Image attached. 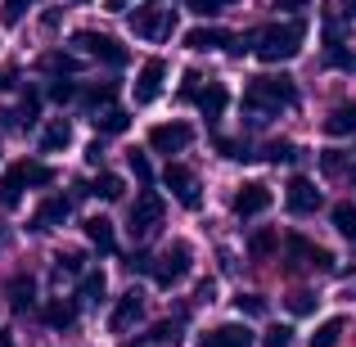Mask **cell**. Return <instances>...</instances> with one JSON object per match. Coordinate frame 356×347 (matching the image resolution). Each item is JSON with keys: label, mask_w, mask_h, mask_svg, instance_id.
<instances>
[{"label": "cell", "mask_w": 356, "mask_h": 347, "mask_svg": "<svg viewBox=\"0 0 356 347\" xmlns=\"http://www.w3.org/2000/svg\"><path fill=\"white\" fill-rule=\"evenodd\" d=\"M293 104H298V86L284 72H266V77H252L243 86V113H248L252 127L270 122L280 108H293Z\"/></svg>", "instance_id": "cell-1"}, {"label": "cell", "mask_w": 356, "mask_h": 347, "mask_svg": "<svg viewBox=\"0 0 356 347\" xmlns=\"http://www.w3.org/2000/svg\"><path fill=\"white\" fill-rule=\"evenodd\" d=\"M302 41H307V23L302 18H289V23H266L252 32V54L261 63H289L302 54Z\"/></svg>", "instance_id": "cell-2"}, {"label": "cell", "mask_w": 356, "mask_h": 347, "mask_svg": "<svg viewBox=\"0 0 356 347\" xmlns=\"http://www.w3.org/2000/svg\"><path fill=\"white\" fill-rule=\"evenodd\" d=\"M50 181H54V172L45 163H14L0 176V208H18L23 190H45Z\"/></svg>", "instance_id": "cell-3"}, {"label": "cell", "mask_w": 356, "mask_h": 347, "mask_svg": "<svg viewBox=\"0 0 356 347\" xmlns=\"http://www.w3.org/2000/svg\"><path fill=\"white\" fill-rule=\"evenodd\" d=\"M172 27H176L172 0H149V5H140L136 14H131V32H136L140 41H167Z\"/></svg>", "instance_id": "cell-4"}, {"label": "cell", "mask_w": 356, "mask_h": 347, "mask_svg": "<svg viewBox=\"0 0 356 347\" xmlns=\"http://www.w3.org/2000/svg\"><path fill=\"white\" fill-rule=\"evenodd\" d=\"M190 261H194L190 243H167V252L154 261V284H158V289H172V284H181V280L190 275Z\"/></svg>", "instance_id": "cell-5"}, {"label": "cell", "mask_w": 356, "mask_h": 347, "mask_svg": "<svg viewBox=\"0 0 356 347\" xmlns=\"http://www.w3.org/2000/svg\"><path fill=\"white\" fill-rule=\"evenodd\" d=\"M158 226H163V199H158L154 190H145L136 199V208H131V217H127V230H131V239H149Z\"/></svg>", "instance_id": "cell-6"}, {"label": "cell", "mask_w": 356, "mask_h": 347, "mask_svg": "<svg viewBox=\"0 0 356 347\" xmlns=\"http://www.w3.org/2000/svg\"><path fill=\"white\" fill-rule=\"evenodd\" d=\"M163 185H167V190L176 194V203H181V208H190V212H194V208L203 203L199 176H194V172H190L185 163H167V172H163Z\"/></svg>", "instance_id": "cell-7"}, {"label": "cell", "mask_w": 356, "mask_h": 347, "mask_svg": "<svg viewBox=\"0 0 356 347\" xmlns=\"http://www.w3.org/2000/svg\"><path fill=\"white\" fill-rule=\"evenodd\" d=\"M72 45H77L81 54H90V59H99V63H113V68L127 63V45H118L113 36H104V32H77Z\"/></svg>", "instance_id": "cell-8"}, {"label": "cell", "mask_w": 356, "mask_h": 347, "mask_svg": "<svg viewBox=\"0 0 356 347\" xmlns=\"http://www.w3.org/2000/svg\"><path fill=\"white\" fill-rule=\"evenodd\" d=\"M190 140H194L190 122H158L149 131V149L154 154H181V149H190Z\"/></svg>", "instance_id": "cell-9"}, {"label": "cell", "mask_w": 356, "mask_h": 347, "mask_svg": "<svg viewBox=\"0 0 356 347\" xmlns=\"http://www.w3.org/2000/svg\"><path fill=\"white\" fill-rule=\"evenodd\" d=\"M289 257H293V271L307 266V271H334V252L330 248H316L312 239H302V234H289Z\"/></svg>", "instance_id": "cell-10"}, {"label": "cell", "mask_w": 356, "mask_h": 347, "mask_svg": "<svg viewBox=\"0 0 356 347\" xmlns=\"http://www.w3.org/2000/svg\"><path fill=\"white\" fill-rule=\"evenodd\" d=\"M270 199H275V194H270V185H261V181H248V185H239L235 190V199H230V208H235V217H261V212L270 208Z\"/></svg>", "instance_id": "cell-11"}, {"label": "cell", "mask_w": 356, "mask_h": 347, "mask_svg": "<svg viewBox=\"0 0 356 347\" xmlns=\"http://www.w3.org/2000/svg\"><path fill=\"white\" fill-rule=\"evenodd\" d=\"M163 81H167V63L145 59V68L136 72V104H154V99L163 95Z\"/></svg>", "instance_id": "cell-12"}, {"label": "cell", "mask_w": 356, "mask_h": 347, "mask_svg": "<svg viewBox=\"0 0 356 347\" xmlns=\"http://www.w3.org/2000/svg\"><path fill=\"white\" fill-rule=\"evenodd\" d=\"M239 36L226 32V27H194V32H185V45L199 54H212V50H235Z\"/></svg>", "instance_id": "cell-13"}, {"label": "cell", "mask_w": 356, "mask_h": 347, "mask_svg": "<svg viewBox=\"0 0 356 347\" xmlns=\"http://www.w3.org/2000/svg\"><path fill=\"white\" fill-rule=\"evenodd\" d=\"M284 203H289V212L307 217V212L321 208V190H316V181H307V176H293L289 190H284Z\"/></svg>", "instance_id": "cell-14"}, {"label": "cell", "mask_w": 356, "mask_h": 347, "mask_svg": "<svg viewBox=\"0 0 356 347\" xmlns=\"http://www.w3.org/2000/svg\"><path fill=\"white\" fill-rule=\"evenodd\" d=\"M140 316H145V293H140V289H131V293L118 298L113 316H108V330H113V334H127L131 325L140 321Z\"/></svg>", "instance_id": "cell-15"}, {"label": "cell", "mask_w": 356, "mask_h": 347, "mask_svg": "<svg viewBox=\"0 0 356 347\" xmlns=\"http://www.w3.org/2000/svg\"><path fill=\"white\" fill-rule=\"evenodd\" d=\"M199 347H252V330L248 325H217L199 339Z\"/></svg>", "instance_id": "cell-16"}, {"label": "cell", "mask_w": 356, "mask_h": 347, "mask_svg": "<svg viewBox=\"0 0 356 347\" xmlns=\"http://www.w3.org/2000/svg\"><path fill=\"white\" fill-rule=\"evenodd\" d=\"M194 104L203 108V118H208V122H217L221 113H226V104H230V90H226V81H208V86H199Z\"/></svg>", "instance_id": "cell-17"}, {"label": "cell", "mask_w": 356, "mask_h": 347, "mask_svg": "<svg viewBox=\"0 0 356 347\" xmlns=\"http://www.w3.org/2000/svg\"><path fill=\"white\" fill-rule=\"evenodd\" d=\"M68 212H72V203L63 199V194H50V199L36 208V217H32V230H54L59 221H68Z\"/></svg>", "instance_id": "cell-18"}, {"label": "cell", "mask_w": 356, "mask_h": 347, "mask_svg": "<svg viewBox=\"0 0 356 347\" xmlns=\"http://www.w3.org/2000/svg\"><path fill=\"white\" fill-rule=\"evenodd\" d=\"M321 167H325V176H334V181H356V158L343 154V149H325Z\"/></svg>", "instance_id": "cell-19"}, {"label": "cell", "mask_w": 356, "mask_h": 347, "mask_svg": "<svg viewBox=\"0 0 356 347\" xmlns=\"http://www.w3.org/2000/svg\"><path fill=\"white\" fill-rule=\"evenodd\" d=\"M72 145V122L68 118H54L50 127L41 131V154H59V149Z\"/></svg>", "instance_id": "cell-20"}, {"label": "cell", "mask_w": 356, "mask_h": 347, "mask_svg": "<svg viewBox=\"0 0 356 347\" xmlns=\"http://www.w3.org/2000/svg\"><path fill=\"white\" fill-rule=\"evenodd\" d=\"M90 122H95L99 136H122V131L131 127V113H127V108H113V104H108V108H95V118H90Z\"/></svg>", "instance_id": "cell-21"}, {"label": "cell", "mask_w": 356, "mask_h": 347, "mask_svg": "<svg viewBox=\"0 0 356 347\" xmlns=\"http://www.w3.org/2000/svg\"><path fill=\"white\" fill-rule=\"evenodd\" d=\"M81 226H86V239L95 243L99 252H113V248H118V239H113V221H108V217H86Z\"/></svg>", "instance_id": "cell-22"}, {"label": "cell", "mask_w": 356, "mask_h": 347, "mask_svg": "<svg viewBox=\"0 0 356 347\" xmlns=\"http://www.w3.org/2000/svg\"><path fill=\"white\" fill-rule=\"evenodd\" d=\"M32 302H36V280L14 275L9 280V307H14V312H32Z\"/></svg>", "instance_id": "cell-23"}, {"label": "cell", "mask_w": 356, "mask_h": 347, "mask_svg": "<svg viewBox=\"0 0 356 347\" xmlns=\"http://www.w3.org/2000/svg\"><path fill=\"white\" fill-rule=\"evenodd\" d=\"M352 131H356V99L339 104L330 118H325V136H352Z\"/></svg>", "instance_id": "cell-24"}, {"label": "cell", "mask_w": 356, "mask_h": 347, "mask_svg": "<svg viewBox=\"0 0 356 347\" xmlns=\"http://www.w3.org/2000/svg\"><path fill=\"white\" fill-rule=\"evenodd\" d=\"M45 321H50L54 330H72V321H77V302H72V298H54V302L45 307Z\"/></svg>", "instance_id": "cell-25"}, {"label": "cell", "mask_w": 356, "mask_h": 347, "mask_svg": "<svg viewBox=\"0 0 356 347\" xmlns=\"http://www.w3.org/2000/svg\"><path fill=\"white\" fill-rule=\"evenodd\" d=\"M212 145H217V154H221V158H230V163H248V158H257V154H252V145H248V140H230V136H217Z\"/></svg>", "instance_id": "cell-26"}, {"label": "cell", "mask_w": 356, "mask_h": 347, "mask_svg": "<svg viewBox=\"0 0 356 347\" xmlns=\"http://www.w3.org/2000/svg\"><path fill=\"white\" fill-rule=\"evenodd\" d=\"M275 243H280V234L270 230V226H261V230L248 239V257H252V261H266L270 252H275Z\"/></svg>", "instance_id": "cell-27"}, {"label": "cell", "mask_w": 356, "mask_h": 347, "mask_svg": "<svg viewBox=\"0 0 356 347\" xmlns=\"http://www.w3.org/2000/svg\"><path fill=\"white\" fill-rule=\"evenodd\" d=\"M122 190H127V185H122V176H113V172H104L95 185H90V194H95V199H104V203H118Z\"/></svg>", "instance_id": "cell-28"}, {"label": "cell", "mask_w": 356, "mask_h": 347, "mask_svg": "<svg viewBox=\"0 0 356 347\" xmlns=\"http://www.w3.org/2000/svg\"><path fill=\"white\" fill-rule=\"evenodd\" d=\"M145 339L158 343V347H176V343H181V321H158L154 330L145 334Z\"/></svg>", "instance_id": "cell-29"}, {"label": "cell", "mask_w": 356, "mask_h": 347, "mask_svg": "<svg viewBox=\"0 0 356 347\" xmlns=\"http://www.w3.org/2000/svg\"><path fill=\"white\" fill-rule=\"evenodd\" d=\"M334 230L343 239H356V208L352 203H334Z\"/></svg>", "instance_id": "cell-30"}, {"label": "cell", "mask_w": 356, "mask_h": 347, "mask_svg": "<svg viewBox=\"0 0 356 347\" xmlns=\"http://www.w3.org/2000/svg\"><path fill=\"white\" fill-rule=\"evenodd\" d=\"M261 158H266V163H293L298 145H293V140H270V145L261 149Z\"/></svg>", "instance_id": "cell-31"}, {"label": "cell", "mask_w": 356, "mask_h": 347, "mask_svg": "<svg viewBox=\"0 0 356 347\" xmlns=\"http://www.w3.org/2000/svg\"><path fill=\"white\" fill-rule=\"evenodd\" d=\"M339 339H343V316H334V321H325L321 330L312 334V347H334Z\"/></svg>", "instance_id": "cell-32"}, {"label": "cell", "mask_w": 356, "mask_h": 347, "mask_svg": "<svg viewBox=\"0 0 356 347\" xmlns=\"http://www.w3.org/2000/svg\"><path fill=\"white\" fill-rule=\"evenodd\" d=\"M81 298L86 302H104V271H86L81 275Z\"/></svg>", "instance_id": "cell-33"}, {"label": "cell", "mask_w": 356, "mask_h": 347, "mask_svg": "<svg viewBox=\"0 0 356 347\" xmlns=\"http://www.w3.org/2000/svg\"><path fill=\"white\" fill-rule=\"evenodd\" d=\"M127 163H131V172H136L140 185H154V167H149L145 149H127Z\"/></svg>", "instance_id": "cell-34"}, {"label": "cell", "mask_w": 356, "mask_h": 347, "mask_svg": "<svg viewBox=\"0 0 356 347\" xmlns=\"http://www.w3.org/2000/svg\"><path fill=\"white\" fill-rule=\"evenodd\" d=\"M113 81H99V86H90V90H81V104L86 108H99V104H108V99H113Z\"/></svg>", "instance_id": "cell-35"}, {"label": "cell", "mask_w": 356, "mask_h": 347, "mask_svg": "<svg viewBox=\"0 0 356 347\" xmlns=\"http://www.w3.org/2000/svg\"><path fill=\"white\" fill-rule=\"evenodd\" d=\"M235 312L239 316H266V298H261V293H239L235 298Z\"/></svg>", "instance_id": "cell-36"}, {"label": "cell", "mask_w": 356, "mask_h": 347, "mask_svg": "<svg viewBox=\"0 0 356 347\" xmlns=\"http://www.w3.org/2000/svg\"><path fill=\"white\" fill-rule=\"evenodd\" d=\"M261 347H293V330H289V325H270V330L261 334Z\"/></svg>", "instance_id": "cell-37"}, {"label": "cell", "mask_w": 356, "mask_h": 347, "mask_svg": "<svg viewBox=\"0 0 356 347\" xmlns=\"http://www.w3.org/2000/svg\"><path fill=\"white\" fill-rule=\"evenodd\" d=\"M77 95H81V86H77V81H68V77H59L50 86V99H54V104H68V99H77Z\"/></svg>", "instance_id": "cell-38"}, {"label": "cell", "mask_w": 356, "mask_h": 347, "mask_svg": "<svg viewBox=\"0 0 356 347\" xmlns=\"http://www.w3.org/2000/svg\"><path fill=\"white\" fill-rule=\"evenodd\" d=\"M289 312H293V316H312L316 312V293H307V289L289 293Z\"/></svg>", "instance_id": "cell-39"}, {"label": "cell", "mask_w": 356, "mask_h": 347, "mask_svg": "<svg viewBox=\"0 0 356 347\" xmlns=\"http://www.w3.org/2000/svg\"><path fill=\"white\" fill-rule=\"evenodd\" d=\"M185 5H190L199 18H212V14H221V9H230L235 0H185Z\"/></svg>", "instance_id": "cell-40"}, {"label": "cell", "mask_w": 356, "mask_h": 347, "mask_svg": "<svg viewBox=\"0 0 356 347\" xmlns=\"http://www.w3.org/2000/svg\"><path fill=\"white\" fill-rule=\"evenodd\" d=\"M36 108H41V95H36V90H27V95H23V108H18V127H32V122H36Z\"/></svg>", "instance_id": "cell-41"}, {"label": "cell", "mask_w": 356, "mask_h": 347, "mask_svg": "<svg viewBox=\"0 0 356 347\" xmlns=\"http://www.w3.org/2000/svg\"><path fill=\"white\" fill-rule=\"evenodd\" d=\"M27 5H32V0H5V5H0V18H5V23H9V27H14V23H18V18H23V14H27Z\"/></svg>", "instance_id": "cell-42"}, {"label": "cell", "mask_w": 356, "mask_h": 347, "mask_svg": "<svg viewBox=\"0 0 356 347\" xmlns=\"http://www.w3.org/2000/svg\"><path fill=\"white\" fill-rule=\"evenodd\" d=\"M41 68H54V72H72V68H77V59H72V54H45V59H41Z\"/></svg>", "instance_id": "cell-43"}, {"label": "cell", "mask_w": 356, "mask_h": 347, "mask_svg": "<svg viewBox=\"0 0 356 347\" xmlns=\"http://www.w3.org/2000/svg\"><path fill=\"white\" fill-rule=\"evenodd\" d=\"M59 271H68V275H81V271H86V257H81V252H59Z\"/></svg>", "instance_id": "cell-44"}, {"label": "cell", "mask_w": 356, "mask_h": 347, "mask_svg": "<svg viewBox=\"0 0 356 347\" xmlns=\"http://www.w3.org/2000/svg\"><path fill=\"white\" fill-rule=\"evenodd\" d=\"M199 86H203L199 72H185V81H181V99H194V95H199Z\"/></svg>", "instance_id": "cell-45"}, {"label": "cell", "mask_w": 356, "mask_h": 347, "mask_svg": "<svg viewBox=\"0 0 356 347\" xmlns=\"http://www.w3.org/2000/svg\"><path fill=\"white\" fill-rule=\"evenodd\" d=\"M127 266H131V271H145V275H154V257H149V252H131Z\"/></svg>", "instance_id": "cell-46"}, {"label": "cell", "mask_w": 356, "mask_h": 347, "mask_svg": "<svg viewBox=\"0 0 356 347\" xmlns=\"http://www.w3.org/2000/svg\"><path fill=\"white\" fill-rule=\"evenodd\" d=\"M9 86H14V68H0V95H5Z\"/></svg>", "instance_id": "cell-47"}, {"label": "cell", "mask_w": 356, "mask_h": 347, "mask_svg": "<svg viewBox=\"0 0 356 347\" xmlns=\"http://www.w3.org/2000/svg\"><path fill=\"white\" fill-rule=\"evenodd\" d=\"M275 9H307V0H275Z\"/></svg>", "instance_id": "cell-48"}, {"label": "cell", "mask_w": 356, "mask_h": 347, "mask_svg": "<svg viewBox=\"0 0 356 347\" xmlns=\"http://www.w3.org/2000/svg\"><path fill=\"white\" fill-rule=\"evenodd\" d=\"M0 347H14V339H9V334H0Z\"/></svg>", "instance_id": "cell-49"}, {"label": "cell", "mask_w": 356, "mask_h": 347, "mask_svg": "<svg viewBox=\"0 0 356 347\" xmlns=\"http://www.w3.org/2000/svg\"><path fill=\"white\" fill-rule=\"evenodd\" d=\"M352 14H356V0H352Z\"/></svg>", "instance_id": "cell-50"}, {"label": "cell", "mask_w": 356, "mask_h": 347, "mask_svg": "<svg viewBox=\"0 0 356 347\" xmlns=\"http://www.w3.org/2000/svg\"><path fill=\"white\" fill-rule=\"evenodd\" d=\"M118 5H122V0H113V9H118Z\"/></svg>", "instance_id": "cell-51"}, {"label": "cell", "mask_w": 356, "mask_h": 347, "mask_svg": "<svg viewBox=\"0 0 356 347\" xmlns=\"http://www.w3.org/2000/svg\"><path fill=\"white\" fill-rule=\"evenodd\" d=\"M81 5H86V0H81Z\"/></svg>", "instance_id": "cell-52"}]
</instances>
